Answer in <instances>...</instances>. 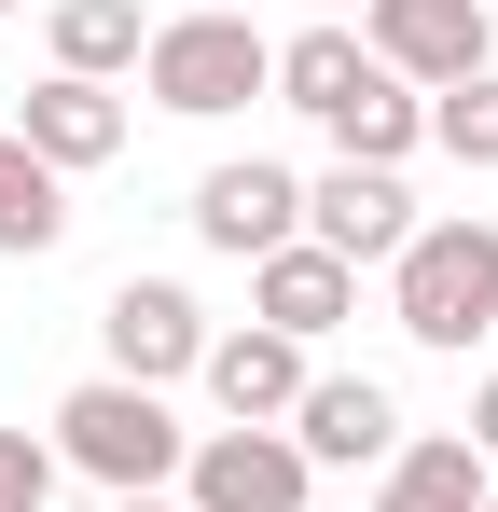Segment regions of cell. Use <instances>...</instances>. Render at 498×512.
Listing matches in <instances>:
<instances>
[{"label":"cell","mask_w":498,"mask_h":512,"mask_svg":"<svg viewBox=\"0 0 498 512\" xmlns=\"http://www.w3.org/2000/svg\"><path fill=\"white\" fill-rule=\"evenodd\" d=\"M388 319H402V346H429V360H471V346L498 333V222L485 208L415 222V250L388 263Z\"/></svg>","instance_id":"6da1fadb"},{"label":"cell","mask_w":498,"mask_h":512,"mask_svg":"<svg viewBox=\"0 0 498 512\" xmlns=\"http://www.w3.org/2000/svg\"><path fill=\"white\" fill-rule=\"evenodd\" d=\"M42 42H56V70H83V84H125V70L153 56V14H139V0H56Z\"/></svg>","instance_id":"9a60e30c"},{"label":"cell","mask_w":498,"mask_h":512,"mask_svg":"<svg viewBox=\"0 0 498 512\" xmlns=\"http://www.w3.org/2000/svg\"><path fill=\"white\" fill-rule=\"evenodd\" d=\"M471 457H485V471H498V360H485V374H471Z\"/></svg>","instance_id":"d6986e66"},{"label":"cell","mask_w":498,"mask_h":512,"mask_svg":"<svg viewBox=\"0 0 498 512\" xmlns=\"http://www.w3.org/2000/svg\"><path fill=\"white\" fill-rule=\"evenodd\" d=\"M374 84H388V56H374L346 14H319V28H291V42H277V97H291L305 125H332L346 97H374Z\"/></svg>","instance_id":"4fadbf2b"},{"label":"cell","mask_w":498,"mask_h":512,"mask_svg":"<svg viewBox=\"0 0 498 512\" xmlns=\"http://www.w3.org/2000/svg\"><path fill=\"white\" fill-rule=\"evenodd\" d=\"M0 14H14V0H0Z\"/></svg>","instance_id":"603a6c76"},{"label":"cell","mask_w":498,"mask_h":512,"mask_svg":"<svg viewBox=\"0 0 498 512\" xmlns=\"http://www.w3.org/2000/svg\"><path fill=\"white\" fill-rule=\"evenodd\" d=\"M305 236H319L332 263H402L415 250L402 167H319V180H305Z\"/></svg>","instance_id":"9c48e42d"},{"label":"cell","mask_w":498,"mask_h":512,"mask_svg":"<svg viewBox=\"0 0 498 512\" xmlns=\"http://www.w3.org/2000/svg\"><path fill=\"white\" fill-rule=\"evenodd\" d=\"M291 443H305V471H388L415 429H402V402H388L374 374H319V388L291 402Z\"/></svg>","instance_id":"30bf717a"},{"label":"cell","mask_w":498,"mask_h":512,"mask_svg":"<svg viewBox=\"0 0 498 512\" xmlns=\"http://www.w3.org/2000/svg\"><path fill=\"white\" fill-rule=\"evenodd\" d=\"M429 153H457L471 180L498 167V70H471V84H443V97H429Z\"/></svg>","instance_id":"e0dca14e"},{"label":"cell","mask_w":498,"mask_h":512,"mask_svg":"<svg viewBox=\"0 0 498 512\" xmlns=\"http://www.w3.org/2000/svg\"><path fill=\"white\" fill-rule=\"evenodd\" d=\"M111 512H180V499H111Z\"/></svg>","instance_id":"ffe728a7"},{"label":"cell","mask_w":498,"mask_h":512,"mask_svg":"<svg viewBox=\"0 0 498 512\" xmlns=\"http://www.w3.org/2000/svg\"><path fill=\"white\" fill-rule=\"evenodd\" d=\"M485 457H471V429H415L402 457L374 471V512H485Z\"/></svg>","instance_id":"5bb4252c"},{"label":"cell","mask_w":498,"mask_h":512,"mask_svg":"<svg viewBox=\"0 0 498 512\" xmlns=\"http://www.w3.org/2000/svg\"><path fill=\"white\" fill-rule=\"evenodd\" d=\"M14 139H28L56 180H83V167H111V153H125V97L83 84V70H42V84L14 97Z\"/></svg>","instance_id":"8fae6325"},{"label":"cell","mask_w":498,"mask_h":512,"mask_svg":"<svg viewBox=\"0 0 498 512\" xmlns=\"http://www.w3.org/2000/svg\"><path fill=\"white\" fill-rule=\"evenodd\" d=\"M139 84H153V111H180V125H222L249 97H277V42L249 28L236 0H180V14H153Z\"/></svg>","instance_id":"7a4b0ae2"},{"label":"cell","mask_w":498,"mask_h":512,"mask_svg":"<svg viewBox=\"0 0 498 512\" xmlns=\"http://www.w3.org/2000/svg\"><path fill=\"white\" fill-rule=\"evenodd\" d=\"M56 236H70V180L42 167L14 125H0V263H42Z\"/></svg>","instance_id":"2e32d148"},{"label":"cell","mask_w":498,"mask_h":512,"mask_svg":"<svg viewBox=\"0 0 498 512\" xmlns=\"http://www.w3.org/2000/svg\"><path fill=\"white\" fill-rule=\"evenodd\" d=\"M319 471L291 429H194V471H180V512H305Z\"/></svg>","instance_id":"8992f818"},{"label":"cell","mask_w":498,"mask_h":512,"mask_svg":"<svg viewBox=\"0 0 498 512\" xmlns=\"http://www.w3.org/2000/svg\"><path fill=\"white\" fill-rule=\"evenodd\" d=\"M346 305H360V263H332L319 236H291V250L249 263V319H263V333H291V346L346 333Z\"/></svg>","instance_id":"7c38bea8"},{"label":"cell","mask_w":498,"mask_h":512,"mask_svg":"<svg viewBox=\"0 0 498 512\" xmlns=\"http://www.w3.org/2000/svg\"><path fill=\"white\" fill-rule=\"evenodd\" d=\"M56 457H70L83 485H111V499H166V485L194 471V429L166 416V388L83 374L70 402H56Z\"/></svg>","instance_id":"3957f363"},{"label":"cell","mask_w":498,"mask_h":512,"mask_svg":"<svg viewBox=\"0 0 498 512\" xmlns=\"http://www.w3.org/2000/svg\"><path fill=\"white\" fill-rule=\"evenodd\" d=\"M291 236H305V180L277 167V153H236V167L194 180V250L263 263V250H291Z\"/></svg>","instance_id":"52a82bcc"},{"label":"cell","mask_w":498,"mask_h":512,"mask_svg":"<svg viewBox=\"0 0 498 512\" xmlns=\"http://www.w3.org/2000/svg\"><path fill=\"white\" fill-rule=\"evenodd\" d=\"M56 471H70L56 443H28V429H0V512H42V499H56Z\"/></svg>","instance_id":"ac0fdd59"},{"label":"cell","mask_w":498,"mask_h":512,"mask_svg":"<svg viewBox=\"0 0 498 512\" xmlns=\"http://www.w3.org/2000/svg\"><path fill=\"white\" fill-rule=\"evenodd\" d=\"M97 374H125V388H180V374H208V305L180 291V277H125L111 305H97Z\"/></svg>","instance_id":"5b68a950"},{"label":"cell","mask_w":498,"mask_h":512,"mask_svg":"<svg viewBox=\"0 0 498 512\" xmlns=\"http://www.w3.org/2000/svg\"><path fill=\"white\" fill-rule=\"evenodd\" d=\"M360 42H374L415 97H443V84H471V70H498V14H485V0H360Z\"/></svg>","instance_id":"277c9868"},{"label":"cell","mask_w":498,"mask_h":512,"mask_svg":"<svg viewBox=\"0 0 498 512\" xmlns=\"http://www.w3.org/2000/svg\"><path fill=\"white\" fill-rule=\"evenodd\" d=\"M485 512H498V485H485Z\"/></svg>","instance_id":"7402d4cb"},{"label":"cell","mask_w":498,"mask_h":512,"mask_svg":"<svg viewBox=\"0 0 498 512\" xmlns=\"http://www.w3.org/2000/svg\"><path fill=\"white\" fill-rule=\"evenodd\" d=\"M319 14H346V0H319Z\"/></svg>","instance_id":"44dd1931"},{"label":"cell","mask_w":498,"mask_h":512,"mask_svg":"<svg viewBox=\"0 0 498 512\" xmlns=\"http://www.w3.org/2000/svg\"><path fill=\"white\" fill-rule=\"evenodd\" d=\"M194 388L222 402V429H291V402L319 388V360L291 333H263V319H236V333H208V374Z\"/></svg>","instance_id":"ba28073f"}]
</instances>
